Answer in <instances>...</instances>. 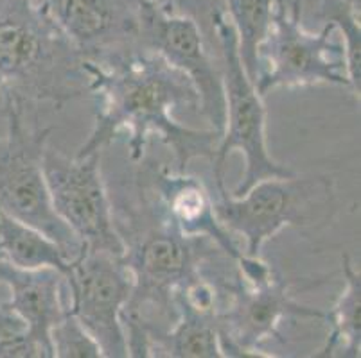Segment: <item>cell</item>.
I'll return each instance as SVG.
<instances>
[{"label":"cell","mask_w":361,"mask_h":358,"mask_svg":"<svg viewBox=\"0 0 361 358\" xmlns=\"http://www.w3.org/2000/svg\"><path fill=\"white\" fill-rule=\"evenodd\" d=\"M88 70L96 122L74 156L103 153L121 133H128L131 162H140L147 138L157 134L175 154L178 172H187V165L196 158L212 163L219 134L187 127L175 117L185 108L200 113L198 91L185 74L153 52L137 54L106 70L88 63Z\"/></svg>","instance_id":"6da1fadb"},{"label":"cell","mask_w":361,"mask_h":358,"mask_svg":"<svg viewBox=\"0 0 361 358\" xmlns=\"http://www.w3.org/2000/svg\"><path fill=\"white\" fill-rule=\"evenodd\" d=\"M0 258L18 269L52 267L68 272L71 262L49 236L0 210Z\"/></svg>","instance_id":"e0dca14e"},{"label":"cell","mask_w":361,"mask_h":358,"mask_svg":"<svg viewBox=\"0 0 361 358\" xmlns=\"http://www.w3.org/2000/svg\"><path fill=\"white\" fill-rule=\"evenodd\" d=\"M288 317L326 321V312L302 305L293 298L290 283L259 258L235 267L219 308V335L225 357H271L262 344L282 343L279 326Z\"/></svg>","instance_id":"52a82bcc"},{"label":"cell","mask_w":361,"mask_h":358,"mask_svg":"<svg viewBox=\"0 0 361 358\" xmlns=\"http://www.w3.org/2000/svg\"><path fill=\"white\" fill-rule=\"evenodd\" d=\"M90 83L88 61L38 0H0V94L60 110Z\"/></svg>","instance_id":"3957f363"},{"label":"cell","mask_w":361,"mask_h":358,"mask_svg":"<svg viewBox=\"0 0 361 358\" xmlns=\"http://www.w3.org/2000/svg\"><path fill=\"white\" fill-rule=\"evenodd\" d=\"M275 0H225V13L238 38V51L246 75L254 83L257 75V51L268 34Z\"/></svg>","instance_id":"ac0fdd59"},{"label":"cell","mask_w":361,"mask_h":358,"mask_svg":"<svg viewBox=\"0 0 361 358\" xmlns=\"http://www.w3.org/2000/svg\"><path fill=\"white\" fill-rule=\"evenodd\" d=\"M67 278L68 312L101 347L103 358H128L123 312L133 288V276L123 255L81 251L71 260Z\"/></svg>","instance_id":"30bf717a"},{"label":"cell","mask_w":361,"mask_h":358,"mask_svg":"<svg viewBox=\"0 0 361 358\" xmlns=\"http://www.w3.org/2000/svg\"><path fill=\"white\" fill-rule=\"evenodd\" d=\"M137 197V206L121 208L114 221L124 244L123 258L133 276L123 312L128 354L147 358L151 340L175 323L176 288L226 255L205 238H187L167 226L139 183Z\"/></svg>","instance_id":"7a4b0ae2"},{"label":"cell","mask_w":361,"mask_h":358,"mask_svg":"<svg viewBox=\"0 0 361 358\" xmlns=\"http://www.w3.org/2000/svg\"><path fill=\"white\" fill-rule=\"evenodd\" d=\"M6 129L0 134V210L32 226L60 245L67 260L83 251L54 212L44 174V153L52 127H42L36 104L0 94Z\"/></svg>","instance_id":"277c9868"},{"label":"cell","mask_w":361,"mask_h":358,"mask_svg":"<svg viewBox=\"0 0 361 358\" xmlns=\"http://www.w3.org/2000/svg\"><path fill=\"white\" fill-rule=\"evenodd\" d=\"M0 280L9 288V308L24 333L52 357L51 330L68 314L67 278L52 267L18 269L0 258Z\"/></svg>","instance_id":"9a60e30c"},{"label":"cell","mask_w":361,"mask_h":358,"mask_svg":"<svg viewBox=\"0 0 361 358\" xmlns=\"http://www.w3.org/2000/svg\"><path fill=\"white\" fill-rule=\"evenodd\" d=\"M44 174L52 208L81 248L124 255L123 238L114 221V203L101 174V153L68 158L47 146Z\"/></svg>","instance_id":"9c48e42d"},{"label":"cell","mask_w":361,"mask_h":358,"mask_svg":"<svg viewBox=\"0 0 361 358\" xmlns=\"http://www.w3.org/2000/svg\"><path fill=\"white\" fill-rule=\"evenodd\" d=\"M219 67L225 90V127L219 136L212 160L216 183H225V165L232 153L245 156V174L234 188V196H243L262 179L286 177L295 174L271 158L266 146V108L255 84L246 75L238 51V38L228 18L218 29Z\"/></svg>","instance_id":"ba28073f"},{"label":"cell","mask_w":361,"mask_h":358,"mask_svg":"<svg viewBox=\"0 0 361 358\" xmlns=\"http://www.w3.org/2000/svg\"><path fill=\"white\" fill-rule=\"evenodd\" d=\"M140 41L144 52L159 54L189 77L198 91L200 113L221 136L225 127L221 67L195 20L153 0H140Z\"/></svg>","instance_id":"8fae6325"},{"label":"cell","mask_w":361,"mask_h":358,"mask_svg":"<svg viewBox=\"0 0 361 358\" xmlns=\"http://www.w3.org/2000/svg\"><path fill=\"white\" fill-rule=\"evenodd\" d=\"M255 90L261 97L275 88L333 84L350 88L345 47L333 24L310 32L300 20V0H275L268 34L257 51Z\"/></svg>","instance_id":"8992f818"},{"label":"cell","mask_w":361,"mask_h":358,"mask_svg":"<svg viewBox=\"0 0 361 358\" xmlns=\"http://www.w3.org/2000/svg\"><path fill=\"white\" fill-rule=\"evenodd\" d=\"M324 22L333 24L338 38L345 47L347 68H349L350 90L360 98L361 91V25L360 6L353 0H322L320 13Z\"/></svg>","instance_id":"d6986e66"},{"label":"cell","mask_w":361,"mask_h":358,"mask_svg":"<svg viewBox=\"0 0 361 358\" xmlns=\"http://www.w3.org/2000/svg\"><path fill=\"white\" fill-rule=\"evenodd\" d=\"M221 288L209 274L196 276L173 294L176 317L151 340V357L223 358L219 335Z\"/></svg>","instance_id":"5bb4252c"},{"label":"cell","mask_w":361,"mask_h":358,"mask_svg":"<svg viewBox=\"0 0 361 358\" xmlns=\"http://www.w3.org/2000/svg\"><path fill=\"white\" fill-rule=\"evenodd\" d=\"M24 330L22 323L9 308V288L0 280V339Z\"/></svg>","instance_id":"7402d4cb"},{"label":"cell","mask_w":361,"mask_h":358,"mask_svg":"<svg viewBox=\"0 0 361 358\" xmlns=\"http://www.w3.org/2000/svg\"><path fill=\"white\" fill-rule=\"evenodd\" d=\"M88 63L114 68L137 54L140 0H38Z\"/></svg>","instance_id":"7c38bea8"},{"label":"cell","mask_w":361,"mask_h":358,"mask_svg":"<svg viewBox=\"0 0 361 358\" xmlns=\"http://www.w3.org/2000/svg\"><path fill=\"white\" fill-rule=\"evenodd\" d=\"M49 337L54 358H103L94 337L71 312L52 326Z\"/></svg>","instance_id":"44dd1931"},{"label":"cell","mask_w":361,"mask_h":358,"mask_svg":"<svg viewBox=\"0 0 361 358\" xmlns=\"http://www.w3.org/2000/svg\"><path fill=\"white\" fill-rule=\"evenodd\" d=\"M341 271L345 285L334 307L326 312L331 330L314 358H360L361 354V274L347 255L341 256Z\"/></svg>","instance_id":"2e32d148"},{"label":"cell","mask_w":361,"mask_h":358,"mask_svg":"<svg viewBox=\"0 0 361 358\" xmlns=\"http://www.w3.org/2000/svg\"><path fill=\"white\" fill-rule=\"evenodd\" d=\"M153 2H159V4L169 8L171 11L195 20L212 56L216 52L219 59L218 29L226 20L225 0H153Z\"/></svg>","instance_id":"ffe728a7"},{"label":"cell","mask_w":361,"mask_h":358,"mask_svg":"<svg viewBox=\"0 0 361 358\" xmlns=\"http://www.w3.org/2000/svg\"><path fill=\"white\" fill-rule=\"evenodd\" d=\"M336 208L334 183L327 176L270 177L234 196L216 183L214 210L219 222L245 241L248 256H261L266 242L284 228H320Z\"/></svg>","instance_id":"5b68a950"},{"label":"cell","mask_w":361,"mask_h":358,"mask_svg":"<svg viewBox=\"0 0 361 358\" xmlns=\"http://www.w3.org/2000/svg\"><path fill=\"white\" fill-rule=\"evenodd\" d=\"M137 183L167 226L187 238H205L234 262L241 260L245 252L238 248L234 235L219 222L214 196L202 179L187 172L169 170L166 165H149L139 174Z\"/></svg>","instance_id":"4fadbf2b"}]
</instances>
